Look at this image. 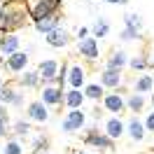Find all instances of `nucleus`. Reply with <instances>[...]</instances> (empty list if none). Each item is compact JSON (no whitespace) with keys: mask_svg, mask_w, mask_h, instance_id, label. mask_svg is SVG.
<instances>
[{"mask_svg":"<svg viewBox=\"0 0 154 154\" xmlns=\"http://www.w3.org/2000/svg\"><path fill=\"white\" fill-rule=\"evenodd\" d=\"M28 10H26V2L23 0H10L0 7V33H14L26 26Z\"/></svg>","mask_w":154,"mask_h":154,"instance_id":"1","label":"nucleus"},{"mask_svg":"<svg viewBox=\"0 0 154 154\" xmlns=\"http://www.w3.org/2000/svg\"><path fill=\"white\" fill-rule=\"evenodd\" d=\"M26 2V10H28V17L33 19V23L45 17H51V14H58L63 0H23Z\"/></svg>","mask_w":154,"mask_h":154,"instance_id":"2","label":"nucleus"},{"mask_svg":"<svg viewBox=\"0 0 154 154\" xmlns=\"http://www.w3.org/2000/svg\"><path fill=\"white\" fill-rule=\"evenodd\" d=\"M58 61L56 58H45V61H40L38 66V75H40V82H42V87H47V84H56V75H58Z\"/></svg>","mask_w":154,"mask_h":154,"instance_id":"3","label":"nucleus"},{"mask_svg":"<svg viewBox=\"0 0 154 154\" xmlns=\"http://www.w3.org/2000/svg\"><path fill=\"white\" fill-rule=\"evenodd\" d=\"M84 124H87V115L79 107V110H70L68 112L66 119L61 122V128H63V133H75L79 128H84Z\"/></svg>","mask_w":154,"mask_h":154,"instance_id":"4","label":"nucleus"},{"mask_svg":"<svg viewBox=\"0 0 154 154\" xmlns=\"http://www.w3.org/2000/svg\"><path fill=\"white\" fill-rule=\"evenodd\" d=\"M84 143L91 145V147H98V149H112L115 140H112L105 131L100 133V131H96V128H89L87 135H84Z\"/></svg>","mask_w":154,"mask_h":154,"instance_id":"5","label":"nucleus"},{"mask_svg":"<svg viewBox=\"0 0 154 154\" xmlns=\"http://www.w3.org/2000/svg\"><path fill=\"white\" fill-rule=\"evenodd\" d=\"M103 107H105L107 112H112V115L124 112L126 98H124V94H122V89H115L112 94H105V96H103Z\"/></svg>","mask_w":154,"mask_h":154,"instance_id":"6","label":"nucleus"},{"mask_svg":"<svg viewBox=\"0 0 154 154\" xmlns=\"http://www.w3.org/2000/svg\"><path fill=\"white\" fill-rule=\"evenodd\" d=\"M63 96H66V91L61 87H56V84H47V87H42V103L45 105H51V107H56V105H63Z\"/></svg>","mask_w":154,"mask_h":154,"instance_id":"7","label":"nucleus"},{"mask_svg":"<svg viewBox=\"0 0 154 154\" xmlns=\"http://www.w3.org/2000/svg\"><path fill=\"white\" fill-rule=\"evenodd\" d=\"M68 84H70V89H84V84H87V68L79 66V63H70V68H68Z\"/></svg>","mask_w":154,"mask_h":154,"instance_id":"8","label":"nucleus"},{"mask_svg":"<svg viewBox=\"0 0 154 154\" xmlns=\"http://www.w3.org/2000/svg\"><path fill=\"white\" fill-rule=\"evenodd\" d=\"M28 61H30V56L26 51H14L10 56H5V68L10 72H23L28 68Z\"/></svg>","mask_w":154,"mask_h":154,"instance_id":"9","label":"nucleus"},{"mask_svg":"<svg viewBox=\"0 0 154 154\" xmlns=\"http://www.w3.org/2000/svg\"><path fill=\"white\" fill-rule=\"evenodd\" d=\"M0 96H2V103H5V105H12V107L23 105V94H21L17 87H12V84L0 87Z\"/></svg>","mask_w":154,"mask_h":154,"instance_id":"10","label":"nucleus"},{"mask_svg":"<svg viewBox=\"0 0 154 154\" xmlns=\"http://www.w3.org/2000/svg\"><path fill=\"white\" fill-rule=\"evenodd\" d=\"M77 51H79V56H84L87 61H96L98 58V40L96 38L77 40Z\"/></svg>","mask_w":154,"mask_h":154,"instance_id":"11","label":"nucleus"},{"mask_svg":"<svg viewBox=\"0 0 154 154\" xmlns=\"http://www.w3.org/2000/svg\"><path fill=\"white\" fill-rule=\"evenodd\" d=\"M122 82H124V77H122V70H115V68H105L103 72H100V84L105 89H119L122 87Z\"/></svg>","mask_w":154,"mask_h":154,"instance_id":"12","label":"nucleus"},{"mask_svg":"<svg viewBox=\"0 0 154 154\" xmlns=\"http://www.w3.org/2000/svg\"><path fill=\"white\" fill-rule=\"evenodd\" d=\"M26 115H28V119L30 122H40V124H45L49 119V110H47V105L42 103V100H33L28 105V110H26Z\"/></svg>","mask_w":154,"mask_h":154,"instance_id":"13","label":"nucleus"},{"mask_svg":"<svg viewBox=\"0 0 154 154\" xmlns=\"http://www.w3.org/2000/svg\"><path fill=\"white\" fill-rule=\"evenodd\" d=\"M19 47H21V38L17 33H2V38H0V51H2L5 56L19 51Z\"/></svg>","mask_w":154,"mask_h":154,"instance_id":"14","label":"nucleus"},{"mask_svg":"<svg viewBox=\"0 0 154 154\" xmlns=\"http://www.w3.org/2000/svg\"><path fill=\"white\" fill-rule=\"evenodd\" d=\"M105 133L112 138V140H117V138H122V135L126 133V124L119 119V115H112L105 119Z\"/></svg>","mask_w":154,"mask_h":154,"instance_id":"15","label":"nucleus"},{"mask_svg":"<svg viewBox=\"0 0 154 154\" xmlns=\"http://www.w3.org/2000/svg\"><path fill=\"white\" fill-rule=\"evenodd\" d=\"M126 133H128V138L131 140H135V143H140L145 138V133H147V128H145V122L143 119H138V117H131L128 119V124H126Z\"/></svg>","mask_w":154,"mask_h":154,"instance_id":"16","label":"nucleus"},{"mask_svg":"<svg viewBox=\"0 0 154 154\" xmlns=\"http://www.w3.org/2000/svg\"><path fill=\"white\" fill-rule=\"evenodd\" d=\"M47 45L49 47H66V45H70V33H68L66 28H61V26H58V28H54L51 30V33H47Z\"/></svg>","mask_w":154,"mask_h":154,"instance_id":"17","label":"nucleus"},{"mask_svg":"<svg viewBox=\"0 0 154 154\" xmlns=\"http://www.w3.org/2000/svg\"><path fill=\"white\" fill-rule=\"evenodd\" d=\"M84 100H87V96H84L82 89H70V91H66V96H63V105L68 110H79V107L84 105Z\"/></svg>","mask_w":154,"mask_h":154,"instance_id":"18","label":"nucleus"},{"mask_svg":"<svg viewBox=\"0 0 154 154\" xmlns=\"http://www.w3.org/2000/svg\"><path fill=\"white\" fill-rule=\"evenodd\" d=\"M58 26H61V14H51V17H45V19L35 21V30L42 33V35L51 33V30L58 28Z\"/></svg>","mask_w":154,"mask_h":154,"instance_id":"19","label":"nucleus"},{"mask_svg":"<svg viewBox=\"0 0 154 154\" xmlns=\"http://www.w3.org/2000/svg\"><path fill=\"white\" fill-rule=\"evenodd\" d=\"M19 87L23 89H33V87H38L40 84V75H38V70H23V72H19Z\"/></svg>","mask_w":154,"mask_h":154,"instance_id":"20","label":"nucleus"},{"mask_svg":"<svg viewBox=\"0 0 154 154\" xmlns=\"http://www.w3.org/2000/svg\"><path fill=\"white\" fill-rule=\"evenodd\" d=\"M133 91L135 94H152L154 91V77L152 75H140L133 82Z\"/></svg>","mask_w":154,"mask_h":154,"instance_id":"21","label":"nucleus"},{"mask_svg":"<svg viewBox=\"0 0 154 154\" xmlns=\"http://www.w3.org/2000/svg\"><path fill=\"white\" fill-rule=\"evenodd\" d=\"M84 96L89 98V100H103V96H105V87L100 84V82H96V84H84Z\"/></svg>","mask_w":154,"mask_h":154,"instance_id":"22","label":"nucleus"},{"mask_svg":"<svg viewBox=\"0 0 154 154\" xmlns=\"http://www.w3.org/2000/svg\"><path fill=\"white\" fill-rule=\"evenodd\" d=\"M128 63V56H126L124 49H117V51H112V56L107 58V66L105 68H115V70H122V68Z\"/></svg>","mask_w":154,"mask_h":154,"instance_id":"23","label":"nucleus"},{"mask_svg":"<svg viewBox=\"0 0 154 154\" xmlns=\"http://www.w3.org/2000/svg\"><path fill=\"white\" fill-rule=\"evenodd\" d=\"M145 94H128V98H126V107L131 110V112H143V107H145Z\"/></svg>","mask_w":154,"mask_h":154,"instance_id":"24","label":"nucleus"},{"mask_svg":"<svg viewBox=\"0 0 154 154\" xmlns=\"http://www.w3.org/2000/svg\"><path fill=\"white\" fill-rule=\"evenodd\" d=\"M91 33H94V38H96V40L105 38L107 33H110V23H107V19L98 17V19L94 21V28H91Z\"/></svg>","mask_w":154,"mask_h":154,"instance_id":"25","label":"nucleus"},{"mask_svg":"<svg viewBox=\"0 0 154 154\" xmlns=\"http://www.w3.org/2000/svg\"><path fill=\"white\" fill-rule=\"evenodd\" d=\"M124 23H126V26H131V28L143 30V17H140L138 12H126V14H124Z\"/></svg>","mask_w":154,"mask_h":154,"instance_id":"26","label":"nucleus"},{"mask_svg":"<svg viewBox=\"0 0 154 154\" xmlns=\"http://www.w3.org/2000/svg\"><path fill=\"white\" fill-rule=\"evenodd\" d=\"M128 66L133 68V70H145V68H149V61L140 54V56H133V58H128Z\"/></svg>","mask_w":154,"mask_h":154,"instance_id":"27","label":"nucleus"},{"mask_svg":"<svg viewBox=\"0 0 154 154\" xmlns=\"http://www.w3.org/2000/svg\"><path fill=\"white\" fill-rule=\"evenodd\" d=\"M138 38H140V30L131 28V26H124V30L119 33V40H124V42H128V40H138Z\"/></svg>","mask_w":154,"mask_h":154,"instance_id":"28","label":"nucleus"},{"mask_svg":"<svg viewBox=\"0 0 154 154\" xmlns=\"http://www.w3.org/2000/svg\"><path fill=\"white\" fill-rule=\"evenodd\" d=\"M2 154H23V145H21L19 140H7Z\"/></svg>","mask_w":154,"mask_h":154,"instance_id":"29","label":"nucleus"},{"mask_svg":"<svg viewBox=\"0 0 154 154\" xmlns=\"http://www.w3.org/2000/svg\"><path fill=\"white\" fill-rule=\"evenodd\" d=\"M12 131H14L17 135H28V133H30V124H28V122H21V119H19V122H14Z\"/></svg>","mask_w":154,"mask_h":154,"instance_id":"30","label":"nucleus"},{"mask_svg":"<svg viewBox=\"0 0 154 154\" xmlns=\"http://www.w3.org/2000/svg\"><path fill=\"white\" fill-rule=\"evenodd\" d=\"M7 122H10V117L5 112V107H0V138H5L7 133Z\"/></svg>","mask_w":154,"mask_h":154,"instance_id":"31","label":"nucleus"},{"mask_svg":"<svg viewBox=\"0 0 154 154\" xmlns=\"http://www.w3.org/2000/svg\"><path fill=\"white\" fill-rule=\"evenodd\" d=\"M143 122H145V128L154 133V107H152V112H147V117H145Z\"/></svg>","mask_w":154,"mask_h":154,"instance_id":"32","label":"nucleus"},{"mask_svg":"<svg viewBox=\"0 0 154 154\" xmlns=\"http://www.w3.org/2000/svg\"><path fill=\"white\" fill-rule=\"evenodd\" d=\"M89 35V28L87 26H82V28H77V40H84Z\"/></svg>","mask_w":154,"mask_h":154,"instance_id":"33","label":"nucleus"},{"mask_svg":"<svg viewBox=\"0 0 154 154\" xmlns=\"http://www.w3.org/2000/svg\"><path fill=\"white\" fill-rule=\"evenodd\" d=\"M105 2H110V5H128L131 0H105Z\"/></svg>","mask_w":154,"mask_h":154,"instance_id":"34","label":"nucleus"},{"mask_svg":"<svg viewBox=\"0 0 154 154\" xmlns=\"http://www.w3.org/2000/svg\"><path fill=\"white\" fill-rule=\"evenodd\" d=\"M35 154H47V149H35Z\"/></svg>","mask_w":154,"mask_h":154,"instance_id":"35","label":"nucleus"},{"mask_svg":"<svg viewBox=\"0 0 154 154\" xmlns=\"http://www.w3.org/2000/svg\"><path fill=\"white\" fill-rule=\"evenodd\" d=\"M149 100H152V107H154V94H152V98H149Z\"/></svg>","mask_w":154,"mask_h":154,"instance_id":"36","label":"nucleus"},{"mask_svg":"<svg viewBox=\"0 0 154 154\" xmlns=\"http://www.w3.org/2000/svg\"><path fill=\"white\" fill-rule=\"evenodd\" d=\"M0 87H2V75H0Z\"/></svg>","mask_w":154,"mask_h":154,"instance_id":"37","label":"nucleus"},{"mask_svg":"<svg viewBox=\"0 0 154 154\" xmlns=\"http://www.w3.org/2000/svg\"><path fill=\"white\" fill-rule=\"evenodd\" d=\"M0 107H2V96H0Z\"/></svg>","mask_w":154,"mask_h":154,"instance_id":"38","label":"nucleus"},{"mask_svg":"<svg viewBox=\"0 0 154 154\" xmlns=\"http://www.w3.org/2000/svg\"><path fill=\"white\" fill-rule=\"evenodd\" d=\"M79 154H84V152H79Z\"/></svg>","mask_w":154,"mask_h":154,"instance_id":"39","label":"nucleus"},{"mask_svg":"<svg viewBox=\"0 0 154 154\" xmlns=\"http://www.w3.org/2000/svg\"><path fill=\"white\" fill-rule=\"evenodd\" d=\"M0 7H2V5H0Z\"/></svg>","mask_w":154,"mask_h":154,"instance_id":"40","label":"nucleus"},{"mask_svg":"<svg viewBox=\"0 0 154 154\" xmlns=\"http://www.w3.org/2000/svg\"><path fill=\"white\" fill-rule=\"evenodd\" d=\"M0 154H2V152H0Z\"/></svg>","mask_w":154,"mask_h":154,"instance_id":"41","label":"nucleus"},{"mask_svg":"<svg viewBox=\"0 0 154 154\" xmlns=\"http://www.w3.org/2000/svg\"><path fill=\"white\" fill-rule=\"evenodd\" d=\"M152 56H154V54H152Z\"/></svg>","mask_w":154,"mask_h":154,"instance_id":"42","label":"nucleus"},{"mask_svg":"<svg viewBox=\"0 0 154 154\" xmlns=\"http://www.w3.org/2000/svg\"><path fill=\"white\" fill-rule=\"evenodd\" d=\"M152 77H154V75H152Z\"/></svg>","mask_w":154,"mask_h":154,"instance_id":"43","label":"nucleus"}]
</instances>
